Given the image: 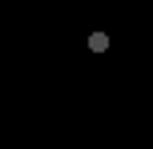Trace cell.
<instances>
[{
	"label": "cell",
	"instance_id": "obj_1",
	"mask_svg": "<svg viewBox=\"0 0 153 149\" xmlns=\"http://www.w3.org/2000/svg\"><path fill=\"white\" fill-rule=\"evenodd\" d=\"M89 48H93V53H105V48H109V36H105V32H93V36H89Z\"/></svg>",
	"mask_w": 153,
	"mask_h": 149
}]
</instances>
